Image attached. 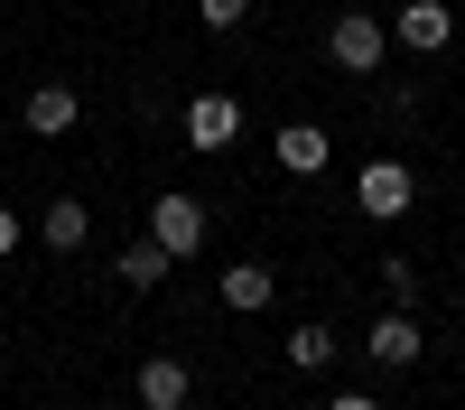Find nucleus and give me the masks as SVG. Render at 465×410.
<instances>
[{
	"label": "nucleus",
	"mask_w": 465,
	"mask_h": 410,
	"mask_svg": "<svg viewBox=\"0 0 465 410\" xmlns=\"http://www.w3.org/2000/svg\"><path fill=\"white\" fill-rule=\"evenodd\" d=\"M326 56H335L344 75H372L381 56H391V19H372V10H344V19L326 28Z\"/></svg>",
	"instance_id": "nucleus-2"
},
{
	"label": "nucleus",
	"mask_w": 465,
	"mask_h": 410,
	"mask_svg": "<svg viewBox=\"0 0 465 410\" xmlns=\"http://www.w3.org/2000/svg\"><path fill=\"white\" fill-rule=\"evenodd\" d=\"M186 140L196 149H232L242 140V94H196L186 103Z\"/></svg>",
	"instance_id": "nucleus-6"
},
{
	"label": "nucleus",
	"mask_w": 465,
	"mask_h": 410,
	"mask_svg": "<svg viewBox=\"0 0 465 410\" xmlns=\"http://www.w3.org/2000/svg\"><path fill=\"white\" fill-rule=\"evenodd\" d=\"M381 289H391V308H410V298H419V271H410V261L391 252V261H381Z\"/></svg>",
	"instance_id": "nucleus-14"
},
{
	"label": "nucleus",
	"mask_w": 465,
	"mask_h": 410,
	"mask_svg": "<svg viewBox=\"0 0 465 410\" xmlns=\"http://www.w3.org/2000/svg\"><path fill=\"white\" fill-rule=\"evenodd\" d=\"M168 261H177L168 243H122V261H112V271H122V289H159Z\"/></svg>",
	"instance_id": "nucleus-12"
},
{
	"label": "nucleus",
	"mask_w": 465,
	"mask_h": 410,
	"mask_svg": "<svg viewBox=\"0 0 465 410\" xmlns=\"http://www.w3.org/2000/svg\"><path fill=\"white\" fill-rule=\"evenodd\" d=\"M354 205H363L372 224H401V215L419 205V168H410V159H391V149H381L372 168H354Z\"/></svg>",
	"instance_id": "nucleus-1"
},
{
	"label": "nucleus",
	"mask_w": 465,
	"mask_h": 410,
	"mask_svg": "<svg viewBox=\"0 0 465 410\" xmlns=\"http://www.w3.org/2000/svg\"><path fill=\"white\" fill-rule=\"evenodd\" d=\"M270 149H280V168H289V177H317V168L335 159V149H326V131H317V122H289V131L270 140Z\"/></svg>",
	"instance_id": "nucleus-11"
},
{
	"label": "nucleus",
	"mask_w": 465,
	"mask_h": 410,
	"mask_svg": "<svg viewBox=\"0 0 465 410\" xmlns=\"http://www.w3.org/2000/svg\"><path fill=\"white\" fill-rule=\"evenodd\" d=\"M131 392H140V410H186V392H196V383H186L177 355H149V364L131 373Z\"/></svg>",
	"instance_id": "nucleus-8"
},
{
	"label": "nucleus",
	"mask_w": 465,
	"mask_h": 410,
	"mask_svg": "<svg viewBox=\"0 0 465 410\" xmlns=\"http://www.w3.org/2000/svg\"><path fill=\"white\" fill-rule=\"evenodd\" d=\"M289 364H298V373H326V364H335V326H326V317H298V326H289Z\"/></svg>",
	"instance_id": "nucleus-13"
},
{
	"label": "nucleus",
	"mask_w": 465,
	"mask_h": 410,
	"mask_svg": "<svg viewBox=\"0 0 465 410\" xmlns=\"http://www.w3.org/2000/svg\"><path fill=\"white\" fill-rule=\"evenodd\" d=\"M74 112H84V94H74V85H37V94L19 103V122H28L37 140H65V131H74Z\"/></svg>",
	"instance_id": "nucleus-7"
},
{
	"label": "nucleus",
	"mask_w": 465,
	"mask_h": 410,
	"mask_svg": "<svg viewBox=\"0 0 465 410\" xmlns=\"http://www.w3.org/2000/svg\"><path fill=\"white\" fill-rule=\"evenodd\" d=\"M103 410H122V401H103Z\"/></svg>",
	"instance_id": "nucleus-18"
},
{
	"label": "nucleus",
	"mask_w": 465,
	"mask_h": 410,
	"mask_svg": "<svg viewBox=\"0 0 465 410\" xmlns=\"http://www.w3.org/2000/svg\"><path fill=\"white\" fill-rule=\"evenodd\" d=\"M214 289H223V308H242V317H252V308H270V298H280V280H270V261H232V271H223Z\"/></svg>",
	"instance_id": "nucleus-9"
},
{
	"label": "nucleus",
	"mask_w": 465,
	"mask_h": 410,
	"mask_svg": "<svg viewBox=\"0 0 465 410\" xmlns=\"http://www.w3.org/2000/svg\"><path fill=\"white\" fill-rule=\"evenodd\" d=\"M37 243H47V252H84L94 243V215L74 205V196H56L47 215H37Z\"/></svg>",
	"instance_id": "nucleus-10"
},
{
	"label": "nucleus",
	"mask_w": 465,
	"mask_h": 410,
	"mask_svg": "<svg viewBox=\"0 0 465 410\" xmlns=\"http://www.w3.org/2000/svg\"><path fill=\"white\" fill-rule=\"evenodd\" d=\"M391 37L419 47V56H438L447 37H456V10H447V0H401V10H391Z\"/></svg>",
	"instance_id": "nucleus-5"
},
{
	"label": "nucleus",
	"mask_w": 465,
	"mask_h": 410,
	"mask_svg": "<svg viewBox=\"0 0 465 410\" xmlns=\"http://www.w3.org/2000/svg\"><path fill=\"white\" fill-rule=\"evenodd\" d=\"M326 410H381V401H372V392H335Z\"/></svg>",
	"instance_id": "nucleus-17"
},
{
	"label": "nucleus",
	"mask_w": 465,
	"mask_h": 410,
	"mask_svg": "<svg viewBox=\"0 0 465 410\" xmlns=\"http://www.w3.org/2000/svg\"><path fill=\"white\" fill-rule=\"evenodd\" d=\"M196 19H205V28H242L252 0H196Z\"/></svg>",
	"instance_id": "nucleus-15"
},
{
	"label": "nucleus",
	"mask_w": 465,
	"mask_h": 410,
	"mask_svg": "<svg viewBox=\"0 0 465 410\" xmlns=\"http://www.w3.org/2000/svg\"><path fill=\"white\" fill-rule=\"evenodd\" d=\"M149 243H168L177 261H186V252H205V205L186 196V186H168V196L149 205Z\"/></svg>",
	"instance_id": "nucleus-4"
},
{
	"label": "nucleus",
	"mask_w": 465,
	"mask_h": 410,
	"mask_svg": "<svg viewBox=\"0 0 465 410\" xmlns=\"http://www.w3.org/2000/svg\"><path fill=\"white\" fill-rule=\"evenodd\" d=\"M363 355H372L381 373H401V364H419V355H429V326H419L410 308H381V317L363 326Z\"/></svg>",
	"instance_id": "nucleus-3"
},
{
	"label": "nucleus",
	"mask_w": 465,
	"mask_h": 410,
	"mask_svg": "<svg viewBox=\"0 0 465 410\" xmlns=\"http://www.w3.org/2000/svg\"><path fill=\"white\" fill-rule=\"evenodd\" d=\"M10 252H19V215L0 205V261H10Z\"/></svg>",
	"instance_id": "nucleus-16"
}]
</instances>
